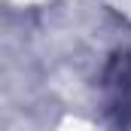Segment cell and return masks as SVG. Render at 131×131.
I'll return each instance as SVG.
<instances>
[{
    "label": "cell",
    "mask_w": 131,
    "mask_h": 131,
    "mask_svg": "<svg viewBox=\"0 0 131 131\" xmlns=\"http://www.w3.org/2000/svg\"><path fill=\"white\" fill-rule=\"evenodd\" d=\"M107 89H110V107L125 122L131 110V55H119L113 61L110 73H107Z\"/></svg>",
    "instance_id": "1"
}]
</instances>
